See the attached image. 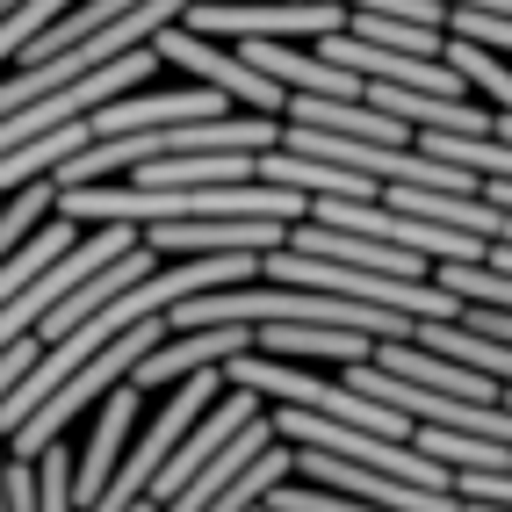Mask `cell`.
I'll return each mask as SVG.
<instances>
[{
	"label": "cell",
	"mask_w": 512,
	"mask_h": 512,
	"mask_svg": "<svg viewBox=\"0 0 512 512\" xmlns=\"http://www.w3.org/2000/svg\"><path fill=\"white\" fill-rule=\"evenodd\" d=\"M159 339H166V311H159V318H138L123 339H109L101 354H87V361H80V368L65 375V383H58L44 404H37V412H29V419L8 433V455H15V462H37L51 440H65V426H73L87 404H101L116 383H130V368H138V361L159 347Z\"/></svg>",
	"instance_id": "obj_1"
},
{
	"label": "cell",
	"mask_w": 512,
	"mask_h": 512,
	"mask_svg": "<svg viewBox=\"0 0 512 512\" xmlns=\"http://www.w3.org/2000/svg\"><path fill=\"white\" fill-rule=\"evenodd\" d=\"M152 51H159L166 65H181V73H195L202 87L231 94L238 109L289 116V87H282L275 73H260V65H253L246 51H224V37H202V29H188V22H166L159 37H152Z\"/></svg>",
	"instance_id": "obj_2"
},
{
	"label": "cell",
	"mask_w": 512,
	"mask_h": 512,
	"mask_svg": "<svg viewBox=\"0 0 512 512\" xmlns=\"http://www.w3.org/2000/svg\"><path fill=\"white\" fill-rule=\"evenodd\" d=\"M347 0H188V29L202 37H224V44H246V37H332L347 29Z\"/></svg>",
	"instance_id": "obj_3"
},
{
	"label": "cell",
	"mask_w": 512,
	"mask_h": 512,
	"mask_svg": "<svg viewBox=\"0 0 512 512\" xmlns=\"http://www.w3.org/2000/svg\"><path fill=\"white\" fill-rule=\"evenodd\" d=\"M246 347H253V325H188V332L166 325V339L130 368V383H138V390H174V383H188L195 368H217V361L246 354Z\"/></svg>",
	"instance_id": "obj_4"
},
{
	"label": "cell",
	"mask_w": 512,
	"mask_h": 512,
	"mask_svg": "<svg viewBox=\"0 0 512 512\" xmlns=\"http://www.w3.org/2000/svg\"><path fill=\"white\" fill-rule=\"evenodd\" d=\"M289 238V224L275 217H181V224H145V246L159 260L181 253H275Z\"/></svg>",
	"instance_id": "obj_5"
},
{
	"label": "cell",
	"mask_w": 512,
	"mask_h": 512,
	"mask_svg": "<svg viewBox=\"0 0 512 512\" xmlns=\"http://www.w3.org/2000/svg\"><path fill=\"white\" fill-rule=\"evenodd\" d=\"M138 383H116L109 397H101V426H94V440H87V455L73 462V498H80V512L109 491V476H116V455H123V440H130V426H138Z\"/></svg>",
	"instance_id": "obj_6"
},
{
	"label": "cell",
	"mask_w": 512,
	"mask_h": 512,
	"mask_svg": "<svg viewBox=\"0 0 512 512\" xmlns=\"http://www.w3.org/2000/svg\"><path fill=\"white\" fill-rule=\"evenodd\" d=\"M253 347L289 354V361H368V354H375V339H368V332H347V325L267 318V325H253Z\"/></svg>",
	"instance_id": "obj_7"
},
{
	"label": "cell",
	"mask_w": 512,
	"mask_h": 512,
	"mask_svg": "<svg viewBox=\"0 0 512 512\" xmlns=\"http://www.w3.org/2000/svg\"><path fill=\"white\" fill-rule=\"evenodd\" d=\"M94 145V123L87 116H73V123H58V130H44V138H29V145H15L8 159H0V195H15L22 181H51L73 152H87Z\"/></svg>",
	"instance_id": "obj_8"
},
{
	"label": "cell",
	"mask_w": 512,
	"mask_h": 512,
	"mask_svg": "<svg viewBox=\"0 0 512 512\" xmlns=\"http://www.w3.org/2000/svg\"><path fill=\"white\" fill-rule=\"evenodd\" d=\"M80 231H87V224H73V217H65V210H58V217H44V224H37V231H29V238H22V246H15L8 260H0V303H8V296H22V289H29V282H37V275H44V267H51V260L65 253V246H73V238H80Z\"/></svg>",
	"instance_id": "obj_9"
},
{
	"label": "cell",
	"mask_w": 512,
	"mask_h": 512,
	"mask_svg": "<svg viewBox=\"0 0 512 512\" xmlns=\"http://www.w3.org/2000/svg\"><path fill=\"white\" fill-rule=\"evenodd\" d=\"M123 8H138V0H73V8H65V15L44 29V37H29V44H22V58H15V65H44V58H58L65 44L94 37V29H101V22H116Z\"/></svg>",
	"instance_id": "obj_10"
},
{
	"label": "cell",
	"mask_w": 512,
	"mask_h": 512,
	"mask_svg": "<svg viewBox=\"0 0 512 512\" xmlns=\"http://www.w3.org/2000/svg\"><path fill=\"white\" fill-rule=\"evenodd\" d=\"M448 65L469 80L476 101H491V109H512V65L491 51V44H469V37H448Z\"/></svg>",
	"instance_id": "obj_11"
},
{
	"label": "cell",
	"mask_w": 512,
	"mask_h": 512,
	"mask_svg": "<svg viewBox=\"0 0 512 512\" xmlns=\"http://www.w3.org/2000/svg\"><path fill=\"white\" fill-rule=\"evenodd\" d=\"M65 8H73V0H15V8L0 15V65H15L22 44H29V37H44V29H51Z\"/></svg>",
	"instance_id": "obj_12"
},
{
	"label": "cell",
	"mask_w": 512,
	"mask_h": 512,
	"mask_svg": "<svg viewBox=\"0 0 512 512\" xmlns=\"http://www.w3.org/2000/svg\"><path fill=\"white\" fill-rule=\"evenodd\" d=\"M448 37H469V44L512 51V15H491V8H448Z\"/></svg>",
	"instance_id": "obj_13"
},
{
	"label": "cell",
	"mask_w": 512,
	"mask_h": 512,
	"mask_svg": "<svg viewBox=\"0 0 512 512\" xmlns=\"http://www.w3.org/2000/svg\"><path fill=\"white\" fill-rule=\"evenodd\" d=\"M8 8H15V0H0V15H8Z\"/></svg>",
	"instance_id": "obj_14"
},
{
	"label": "cell",
	"mask_w": 512,
	"mask_h": 512,
	"mask_svg": "<svg viewBox=\"0 0 512 512\" xmlns=\"http://www.w3.org/2000/svg\"><path fill=\"white\" fill-rule=\"evenodd\" d=\"M0 202H8V195H0Z\"/></svg>",
	"instance_id": "obj_15"
}]
</instances>
